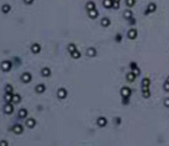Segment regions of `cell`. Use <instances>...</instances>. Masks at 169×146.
<instances>
[{"label":"cell","mask_w":169,"mask_h":146,"mask_svg":"<svg viewBox=\"0 0 169 146\" xmlns=\"http://www.w3.org/2000/svg\"><path fill=\"white\" fill-rule=\"evenodd\" d=\"M120 93H121V97H123V98H130V96H131V93H132V90L130 88H127V87H124V88H121Z\"/></svg>","instance_id":"6da1fadb"},{"label":"cell","mask_w":169,"mask_h":146,"mask_svg":"<svg viewBox=\"0 0 169 146\" xmlns=\"http://www.w3.org/2000/svg\"><path fill=\"white\" fill-rule=\"evenodd\" d=\"M12 62L11 61H4L2 63H1V69H2V71H9L11 70V68H12Z\"/></svg>","instance_id":"7a4b0ae2"},{"label":"cell","mask_w":169,"mask_h":146,"mask_svg":"<svg viewBox=\"0 0 169 146\" xmlns=\"http://www.w3.org/2000/svg\"><path fill=\"white\" fill-rule=\"evenodd\" d=\"M141 89L142 91H146V90H149V85H150V80L149 78H144L142 82H141Z\"/></svg>","instance_id":"3957f363"},{"label":"cell","mask_w":169,"mask_h":146,"mask_svg":"<svg viewBox=\"0 0 169 146\" xmlns=\"http://www.w3.org/2000/svg\"><path fill=\"white\" fill-rule=\"evenodd\" d=\"M4 111H5V113H6V115H11V113H13V111H14V106H13V104H12V103H6V105H5V108H4Z\"/></svg>","instance_id":"277c9868"},{"label":"cell","mask_w":169,"mask_h":146,"mask_svg":"<svg viewBox=\"0 0 169 146\" xmlns=\"http://www.w3.org/2000/svg\"><path fill=\"white\" fill-rule=\"evenodd\" d=\"M136 36H138V31L135 28H131L127 33V37L130 40H134V39H136Z\"/></svg>","instance_id":"5b68a950"},{"label":"cell","mask_w":169,"mask_h":146,"mask_svg":"<svg viewBox=\"0 0 169 146\" xmlns=\"http://www.w3.org/2000/svg\"><path fill=\"white\" fill-rule=\"evenodd\" d=\"M12 131L15 133V134H21L23 132V126L21 124H15L13 128H12Z\"/></svg>","instance_id":"8992f818"},{"label":"cell","mask_w":169,"mask_h":146,"mask_svg":"<svg viewBox=\"0 0 169 146\" xmlns=\"http://www.w3.org/2000/svg\"><path fill=\"white\" fill-rule=\"evenodd\" d=\"M57 96H58V98L64 99V98L68 96V91H67L64 88H61V89H58V90H57Z\"/></svg>","instance_id":"52a82bcc"},{"label":"cell","mask_w":169,"mask_h":146,"mask_svg":"<svg viewBox=\"0 0 169 146\" xmlns=\"http://www.w3.org/2000/svg\"><path fill=\"white\" fill-rule=\"evenodd\" d=\"M21 81L23 82V83H28V82H30L32 81V75L29 73H23L21 75Z\"/></svg>","instance_id":"ba28073f"},{"label":"cell","mask_w":169,"mask_h":146,"mask_svg":"<svg viewBox=\"0 0 169 146\" xmlns=\"http://www.w3.org/2000/svg\"><path fill=\"white\" fill-rule=\"evenodd\" d=\"M97 124H98V126L104 128V126H106V124H107V119H106L105 117H99V118L97 119Z\"/></svg>","instance_id":"9c48e42d"},{"label":"cell","mask_w":169,"mask_h":146,"mask_svg":"<svg viewBox=\"0 0 169 146\" xmlns=\"http://www.w3.org/2000/svg\"><path fill=\"white\" fill-rule=\"evenodd\" d=\"M35 125H36V122H35L34 118H28V119L26 120V126H27V128H33Z\"/></svg>","instance_id":"30bf717a"},{"label":"cell","mask_w":169,"mask_h":146,"mask_svg":"<svg viewBox=\"0 0 169 146\" xmlns=\"http://www.w3.org/2000/svg\"><path fill=\"white\" fill-rule=\"evenodd\" d=\"M155 9H156V5L154 2H150L149 5H148V7H147V11L145 12V14L147 15L149 13H153V12H155Z\"/></svg>","instance_id":"8fae6325"},{"label":"cell","mask_w":169,"mask_h":146,"mask_svg":"<svg viewBox=\"0 0 169 146\" xmlns=\"http://www.w3.org/2000/svg\"><path fill=\"white\" fill-rule=\"evenodd\" d=\"M30 50H32L34 54H38V53H40V52H41V46H40L38 43H34V44H32Z\"/></svg>","instance_id":"7c38bea8"},{"label":"cell","mask_w":169,"mask_h":146,"mask_svg":"<svg viewBox=\"0 0 169 146\" xmlns=\"http://www.w3.org/2000/svg\"><path fill=\"white\" fill-rule=\"evenodd\" d=\"M86 55H88L89 57H94V56L97 55V50H96V48L90 47V48L86 50Z\"/></svg>","instance_id":"4fadbf2b"},{"label":"cell","mask_w":169,"mask_h":146,"mask_svg":"<svg viewBox=\"0 0 169 146\" xmlns=\"http://www.w3.org/2000/svg\"><path fill=\"white\" fill-rule=\"evenodd\" d=\"M35 91L38 92V93H43V92L46 91V85L44 84H38L36 88H35Z\"/></svg>","instance_id":"5bb4252c"},{"label":"cell","mask_w":169,"mask_h":146,"mask_svg":"<svg viewBox=\"0 0 169 146\" xmlns=\"http://www.w3.org/2000/svg\"><path fill=\"white\" fill-rule=\"evenodd\" d=\"M100 25H101L103 27H109V26L111 25V21H110V19L109 18H104V19H101Z\"/></svg>","instance_id":"9a60e30c"},{"label":"cell","mask_w":169,"mask_h":146,"mask_svg":"<svg viewBox=\"0 0 169 146\" xmlns=\"http://www.w3.org/2000/svg\"><path fill=\"white\" fill-rule=\"evenodd\" d=\"M50 74H51V71H50V69L49 68H43L42 70H41V75L43 76V77H48V76H50Z\"/></svg>","instance_id":"2e32d148"},{"label":"cell","mask_w":169,"mask_h":146,"mask_svg":"<svg viewBox=\"0 0 169 146\" xmlns=\"http://www.w3.org/2000/svg\"><path fill=\"white\" fill-rule=\"evenodd\" d=\"M86 9H88V12H89V11H92V9H96V4H94L93 1L86 2Z\"/></svg>","instance_id":"e0dca14e"},{"label":"cell","mask_w":169,"mask_h":146,"mask_svg":"<svg viewBox=\"0 0 169 146\" xmlns=\"http://www.w3.org/2000/svg\"><path fill=\"white\" fill-rule=\"evenodd\" d=\"M98 15H99V13H98L97 8H96V9H92V11H89V17L91 19H96Z\"/></svg>","instance_id":"ac0fdd59"},{"label":"cell","mask_w":169,"mask_h":146,"mask_svg":"<svg viewBox=\"0 0 169 146\" xmlns=\"http://www.w3.org/2000/svg\"><path fill=\"white\" fill-rule=\"evenodd\" d=\"M20 101H21V96L18 95V93H14V95H13V101H12V103H13V104H19Z\"/></svg>","instance_id":"d6986e66"},{"label":"cell","mask_w":169,"mask_h":146,"mask_svg":"<svg viewBox=\"0 0 169 146\" xmlns=\"http://www.w3.org/2000/svg\"><path fill=\"white\" fill-rule=\"evenodd\" d=\"M27 115H28V112H27V110L26 109H20L19 110V113H18L19 118H26Z\"/></svg>","instance_id":"ffe728a7"},{"label":"cell","mask_w":169,"mask_h":146,"mask_svg":"<svg viewBox=\"0 0 169 146\" xmlns=\"http://www.w3.org/2000/svg\"><path fill=\"white\" fill-rule=\"evenodd\" d=\"M126 78H127V81H128V82H133V81H135L136 76L133 74V71H131V73H128L127 75H126Z\"/></svg>","instance_id":"44dd1931"},{"label":"cell","mask_w":169,"mask_h":146,"mask_svg":"<svg viewBox=\"0 0 169 146\" xmlns=\"http://www.w3.org/2000/svg\"><path fill=\"white\" fill-rule=\"evenodd\" d=\"M13 95H14V93H7V92H6V95H5V101H6V103H12V101H13Z\"/></svg>","instance_id":"7402d4cb"},{"label":"cell","mask_w":169,"mask_h":146,"mask_svg":"<svg viewBox=\"0 0 169 146\" xmlns=\"http://www.w3.org/2000/svg\"><path fill=\"white\" fill-rule=\"evenodd\" d=\"M132 15H133V13H132L131 9H126L125 12H124V18L127 19V20H130L132 19Z\"/></svg>","instance_id":"603a6c76"},{"label":"cell","mask_w":169,"mask_h":146,"mask_svg":"<svg viewBox=\"0 0 169 146\" xmlns=\"http://www.w3.org/2000/svg\"><path fill=\"white\" fill-rule=\"evenodd\" d=\"M103 5H104V7H106V8H111L113 5V0H104V1H103Z\"/></svg>","instance_id":"cb8c5ba5"},{"label":"cell","mask_w":169,"mask_h":146,"mask_svg":"<svg viewBox=\"0 0 169 146\" xmlns=\"http://www.w3.org/2000/svg\"><path fill=\"white\" fill-rule=\"evenodd\" d=\"M75 50H77V47H76L74 43H70V44L68 46V52H69V53L71 54V53H74Z\"/></svg>","instance_id":"d4e9b609"},{"label":"cell","mask_w":169,"mask_h":146,"mask_svg":"<svg viewBox=\"0 0 169 146\" xmlns=\"http://www.w3.org/2000/svg\"><path fill=\"white\" fill-rule=\"evenodd\" d=\"M9 9H11V6L9 5H2V7H1V11L4 12V13H8L9 12Z\"/></svg>","instance_id":"484cf974"},{"label":"cell","mask_w":169,"mask_h":146,"mask_svg":"<svg viewBox=\"0 0 169 146\" xmlns=\"http://www.w3.org/2000/svg\"><path fill=\"white\" fill-rule=\"evenodd\" d=\"M5 91L7 92V93H13V87L11 84H7L6 88H5Z\"/></svg>","instance_id":"4316f807"},{"label":"cell","mask_w":169,"mask_h":146,"mask_svg":"<svg viewBox=\"0 0 169 146\" xmlns=\"http://www.w3.org/2000/svg\"><path fill=\"white\" fill-rule=\"evenodd\" d=\"M71 57H72V58H79V57H80V53H79V52H78V50H75V52H74V53H71Z\"/></svg>","instance_id":"83f0119b"},{"label":"cell","mask_w":169,"mask_h":146,"mask_svg":"<svg viewBox=\"0 0 169 146\" xmlns=\"http://www.w3.org/2000/svg\"><path fill=\"white\" fill-rule=\"evenodd\" d=\"M126 5H127L128 7L134 6V5H135V0H126Z\"/></svg>","instance_id":"f1b7e54d"},{"label":"cell","mask_w":169,"mask_h":146,"mask_svg":"<svg viewBox=\"0 0 169 146\" xmlns=\"http://www.w3.org/2000/svg\"><path fill=\"white\" fill-rule=\"evenodd\" d=\"M142 96H144L145 98H149V97H150V91H149V90L142 91Z\"/></svg>","instance_id":"f546056e"},{"label":"cell","mask_w":169,"mask_h":146,"mask_svg":"<svg viewBox=\"0 0 169 146\" xmlns=\"http://www.w3.org/2000/svg\"><path fill=\"white\" fill-rule=\"evenodd\" d=\"M119 4H120L119 1H114V0H113V5H112V7L114 8V9H118V8H119V6H120Z\"/></svg>","instance_id":"4dcf8cb0"},{"label":"cell","mask_w":169,"mask_h":146,"mask_svg":"<svg viewBox=\"0 0 169 146\" xmlns=\"http://www.w3.org/2000/svg\"><path fill=\"white\" fill-rule=\"evenodd\" d=\"M163 89H165V91H169V83L168 82H166V83L163 84Z\"/></svg>","instance_id":"1f68e13d"},{"label":"cell","mask_w":169,"mask_h":146,"mask_svg":"<svg viewBox=\"0 0 169 146\" xmlns=\"http://www.w3.org/2000/svg\"><path fill=\"white\" fill-rule=\"evenodd\" d=\"M23 2H25L26 5H32V4L34 2V0H23Z\"/></svg>","instance_id":"d6a6232c"},{"label":"cell","mask_w":169,"mask_h":146,"mask_svg":"<svg viewBox=\"0 0 169 146\" xmlns=\"http://www.w3.org/2000/svg\"><path fill=\"white\" fill-rule=\"evenodd\" d=\"M165 106H166V108H169V97L165 99Z\"/></svg>","instance_id":"836d02e7"},{"label":"cell","mask_w":169,"mask_h":146,"mask_svg":"<svg viewBox=\"0 0 169 146\" xmlns=\"http://www.w3.org/2000/svg\"><path fill=\"white\" fill-rule=\"evenodd\" d=\"M115 41H117V42H120V41H121V34H118V35H117Z\"/></svg>","instance_id":"e575fe53"},{"label":"cell","mask_w":169,"mask_h":146,"mask_svg":"<svg viewBox=\"0 0 169 146\" xmlns=\"http://www.w3.org/2000/svg\"><path fill=\"white\" fill-rule=\"evenodd\" d=\"M123 104H128V98H123Z\"/></svg>","instance_id":"d590c367"},{"label":"cell","mask_w":169,"mask_h":146,"mask_svg":"<svg viewBox=\"0 0 169 146\" xmlns=\"http://www.w3.org/2000/svg\"><path fill=\"white\" fill-rule=\"evenodd\" d=\"M0 146H7V142H6V140H1Z\"/></svg>","instance_id":"8d00e7d4"},{"label":"cell","mask_w":169,"mask_h":146,"mask_svg":"<svg viewBox=\"0 0 169 146\" xmlns=\"http://www.w3.org/2000/svg\"><path fill=\"white\" fill-rule=\"evenodd\" d=\"M117 124H120V118H119V117L117 118Z\"/></svg>","instance_id":"74e56055"},{"label":"cell","mask_w":169,"mask_h":146,"mask_svg":"<svg viewBox=\"0 0 169 146\" xmlns=\"http://www.w3.org/2000/svg\"><path fill=\"white\" fill-rule=\"evenodd\" d=\"M166 82H168V83H169V76L167 77V81H166Z\"/></svg>","instance_id":"f35d334b"},{"label":"cell","mask_w":169,"mask_h":146,"mask_svg":"<svg viewBox=\"0 0 169 146\" xmlns=\"http://www.w3.org/2000/svg\"><path fill=\"white\" fill-rule=\"evenodd\" d=\"M114 1H119V2H120V0H114Z\"/></svg>","instance_id":"ab89813d"}]
</instances>
